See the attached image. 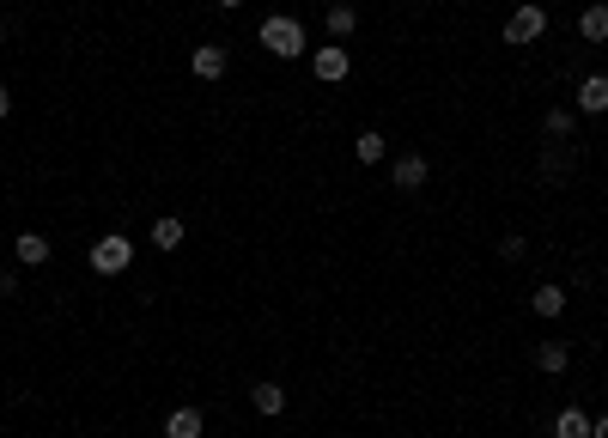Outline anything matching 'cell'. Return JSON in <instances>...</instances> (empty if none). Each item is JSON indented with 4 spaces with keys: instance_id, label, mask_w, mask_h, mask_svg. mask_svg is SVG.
I'll return each instance as SVG.
<instances>
[{
    "instance_id": "ba28073f",
    "label": "cell",
    "mask_w": 608,
    "mask_h": 438,
    "mask_svg": "<svg viewBox=\"0 0 608 438\" xmlns=\"http://www.w3.org/2000/svg\"><path fill=\"white\" fill-rule=\"evenodd\" d=\"M426 177H432V165H426V153H402V159L390 165V183H396V189H420Z\"/></svg>"
},
{
    "instance_id": "7c38bea8",
    "label": "cell",
    "mask_w": 608,
    "mask_h": 438,
    "mask_svg": "<svg viewBox=\"0 0 608 438\" xmlns=\"http://www.w3.org/2000/svg\"><path fill=\"white\" fill-rule=\"evenodd\" d=\"M183 238H189V226H183V219H152V250H183Z\"/></svg>"
},
{
    "instance_id": "277c9868",
    "label": "cell",
    "mask_w": 608,
    "mask_h": 438,
    "mask_svg": "<svg viewBox=\"0 0 608 438\" xmlns=\"http://www.w3.org/2000/svg\"><path fill=\"white\" fill-rule=\"evenodd\" d=\"M311 73H317L323 86H341L347 73H353V55H347V43H323V49L311 55Z\"/></svg>"
},
{
    "instance_id": "7402d4cb",
    "label": "cell",
    "mask_w": 608,
    "mask_h": 438,
    "mask_svg": "<svg viewBox=\"0 0 608 438\" xmlns=\"http://www.w3.org/2000/svg\"><path fill=\"white\" fill-rule=\"evenodd\" d=\"M13 116V92H7V80H0V122Z\"/></svg>"
},
{
    "instance_id": "3957f363",
    "label": "cell",
    "mask_w": 608,
    "mask_h": 438,
    "mask_svg": "<svg viewBox=\"0 0 608 438\" xmlns=\"http://www.w3.org/2000/svg\"><path fill=\"white\" fill-rule=\"evenodd\" d=\"M548 31V7H536V0H529V7H517L511 19H505V43L511 49H523V43H536Z\"/></svg>"
},
{
    "instance_id": "484cf974",
    "label": "cell",
    "mask_w": 608,
    "mask_h": 438,
    "mask_svg": "<svg viewBox=\"0 0 608 438\" xmlns=\"http://www.w3.org/2000/svg\"><path fill=\"white\" fill-rule=\"evenodd\" d=\"M463 7H475V0H463Z\"/></svg>"
},
{
    "instance_id": "4fadbf2b",
    "label": "cell",
    "mask_w": 608,
    "mask_h": 438,
    "mask_svg": "<svg viewBox=\"0 0 608 438\" xmlns=\"http://www.w3.org/2000/svg\"><path fill=\"white\" fill-rule=\"evenodd\" d=\"M529 305H536V317H560V311H566V286H560V280H542Z\"/></svg>"
},
{
    "instance_id": "30bf717a",
    "label": "cell",
    "mask_w": 608,
    "mask_h": 438,
    "mask_svg": "<svg viewBox=\"0 0 608 438\" xmlns=\"http://www.w3.org/2000/svg\"><path fill=\"white\" fill-rule=\"evenodd\" d=\"M13 256H19V268H43L49 262V238L43 232H19L13 238Z\"/></svg>"
},
{
    "instance_id": "44dd1931",
    "label": "cell",
    "mask_w": 608,
    "mask_h": 438,
    "mask_svg": "<svg viewBox=\"0 0 608 438\" xmlns=\"http://www.w3.org/2000/svg\"><path fill=\"white\" fill-rule=\"evenodd\" d=\"M13 292H19V274H13V268H0V299H13Z\"/></svg>"
},
{
    "instance_id": "8fae6325",
    "label": "cell",
    "mask_w": 608,
    "mask_h": 438,
    "mask_svg": "<svg viewBox=\"0 0 608 438\" xmlns=\"http://www.w3.org/2000/svg\"><path fill=\"white\" fill-rule=\"evenodd\" d=\"M384 153H390V146H384V134H377V128H359L353 134V159L359 165H384Z\"/></svg>"
},
{
    "instance_id": "7a4b0ae2",
    "label": "cell",
    "mask_w": 608,
    "mask_h": 438,
    "mask_svg": "<svg viewBox=\"0 0 608 438\" xmlns=\"http://www.w3.org/2000/svg\"><path fill=\"white\" fill-rule=\"evenodd\" d=\"M92 274H104V280H116V274H128V262H134V238L128 232H104L98 244H92Z\"/></svg>"
},
{
    "instance_id": "ac0fdd59",
    "label": "cell",
    "mask_w": 608,
    "mask_h": 438,
    "mask_svg": "<svg viewBox=\"0 0 608 438\" xmlns=\"http://www.w3.org/2000/svg\"><path fill=\"white\" fill-rule=\"evenodd\" d=\"M554 438H590V414L584 408H560L554 414Z\"/></svg>"
},
{
    "instance_id": "9a60e30c",
    "label": "cell",
    "mask_w": 608,
    "mask_h": 438,
    "mask_svg": "<svg viewBox=\"0 0 608 438\" xmlns=\"http://www.w3.org/2000/svg\"><path fill=\"white\" fill-rule=\"evenodd\" d=\"M536 365H542L548 378H560L566 365H572V347H566V341H542V347H536Z\"/></svg>"
},
{
    "instance_id": "603a6c76",
    "label": "cell",
    "mask_w": 608,
    "mask_h": 438,
    "mask_svg": "<svg viewBox=\"0 0 608 438\" xmlns=\"http://www.w3.org/2000/svg\"><path fill=\"white\" fill-rule=\"evenodd\" d=\"M590 438H608V414H590Z\"/></svg>"
},
{
    "instance_id": "5b68a950",
    "label": "cell",
    "mask_w": 608,
    "mask_h": 438,
    "mask_svg": "<svg viewBox=\"0 0 608 438\" xmlns=\"http://www.w3.org/2000/svg\"><path fill=\"white\" fill-rule=\"evenodd\" d=\"M572 171H578V153L566 140H554V146H542V183L548 189H560V183H572Z\"/></svg>"
},
{
    "instance_id": "ffe728a7",
    "label": "cell",
    "mask_w": 608,
    "mask_h": 438,
    "mask_svg": "<svg viewBox=\"0 0 608 438\" xmlns=\"http://www.w3.org/2000/svg\"><path fill=\"white\" fill-rule=\"evenodd\" d=\"M523 250H529L523 232H505V238H499V256H505V262H523Z\"/></svg>"
},
{
    "instance_id": "9c48e42d",
    "label": "cell",
    "mask_w": 608,
    "mask_h": 438,
    "mask_svg": "<svg viewBox=\"0 0 608 438\" xmlns=\"http://www.w3.org/2000/svg\"><path fill=\"white\" fill-rule=\"evenodd\" d=\"M207 432V414L201 408H171L165 414V438H201Z\"/></svg>"
},
{
    "instance_id": "d4e9b609",
    "label": "cell",
    "mask_w": 608,
    "mask_h": 438,
    "mask_svg": "<svg viewBox=\"0 0 608 438\" xmlns=\"http://www.w3.org/2000/svg\"><path fill=\"white\" fill-rule=\"evenodd\" d=\"M0 43H7V19H0Z\"/></svg>"
},
{
    "instance_id": "2e32d148",
    "label": "cell",
    "mask_w": 608,
    "mask_h": 438,
    "mask_svg": "<svg viewBox=\"0 0 608 438\" xmlns=\"http://www.w3.org/2000/svg\"><path fill=\"white\" fill-rule=\"evenodd\" d=\"M353 25H359V13H353V7H329V13H323L329 43H347V37H353Z\"/></svg>"
},
{
    "instance_id": "6da1fadb",
    "label": "cell",
    "mask_w": 608,
    "mask_h": 438,
    "mask_svg": "<svg viewBox=\"0 0 608 438\" xmlns=\"http://www.w3.org/2000/svg\"><path fill=\"white\" fill-rule=\"evenodd\" d=\"M256 43H262L268 55H280V61H298V55H304V25H298L292 13H268V19L256 25Z\"/></svg>"
},
{
    "instance_id": "e0dca14e",
    "label": "cell",
    "mask_w": 608,
    "mask_h": 438,
    "mask_svg": "<svg viewBox=\"0 0 608 438\" xmlns=\"http://www.w3.org/2000/svg\"><path fill=\"white\" fill-rule=\"evenodd\" d=\"M578 37L584 43H608V7H584L578 13Z\"/></svg>"
},
{
    "instance_id": "52a82bcc",
    "label": "cell",
    "mask_w": 608,
    "mask_h": 438,
    "mask_svg": "<svg viewBox=\"0 0 608 438\" xmlns=\"http://www.w3.org/2000/svg\"><path fill=\"white\" fill-rule=\"evenodd\" d=\"M578 116H608V73H584L578 80Z\"/></svg>"
},
{
    "instance_id": "5bb4252c",
    "label": "cell",
    "mask_w": 608,
    "mask_h": 438,
    "mask_svg": "<svg viewBox=\"0 0 608 438\" xmlns=\"http://www.w3.org/2000/svg\"><path fill=\"white\" fill-rule=\"evenodd\" d=\"M250 402H256V414H268V420H274V414H286V390H280V384H268V378H262V384H250Z\"/></svg>"
},
{
    "instance_id": "8992f818",
    "label": "cell",
    "mask_w": 608,
    "mask_h": 438,
    "mask_svg": "<svg viewBox=\"0 0 608 438\" xmlns=\"http://www.w3.org/2000/svg\"><path fill=\"white\" fill-rule=\"evenodd\" d=\"M225 67H232V49H225V43H201L195 55H189V73H195V80H225Z\"/></svg>"
},
{
    "instance_id": "cb8c5ba5",
    "label": "cell",
    "mask_w": 608,
    "mask_h": 438,
    "mask_svg": "<svg viewBox=\"0 0 608 438\" xmlns=\"http://www.w3.org/2000/svg\"><path fill=\"white\" fill-rule=\"evenodd\" d=\"M219 7H225V13H232V7H244V0H219Z\"/></svg>"
},
{
    "instance_id": "d6986e66",
    "label": "cell",
    "mask_w": 608,
    "mask_h": 438,
    "mask_svg": "<svg viewBox=\"0 0 608 438\" xmlns=\"http://www.w3.org/2000/svg\"><path fill=\"white\" fill-rule=\"evenodd\" d=\"M548 140H572V128H578V110H548Z\"/></svg>"
}]
</instances>
